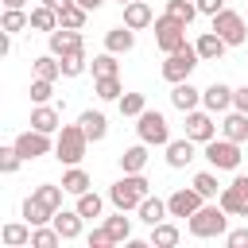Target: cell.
I'll return each instance as SVG.
<instances>
[{
  "instance_id": "cell-47",
  "label": "cell",
  "mask_w": 248,
  "mask_h": 248,
  "mask_svg": "<svg viewBox=\"0 0 248 248\" xmlns=\"http://www.w3.org/2000/svg\"><path fill=\"white\" fill-rule=\"evenodd\" d=\"M225 244H229V248H248V229H232V232L225 236Z\"/></svg>"
},
{
  "instance_id": "cell-27",
  "label": "cell",
  "mask_w": 248,
  "mask_h": 248,
  "mask_svg": "<svg viewBox=\"0 0 248 248\" xmlns=\"http://www.w3.org/2000/svg\"><path fill=\"white\" fill-rule=\"evenodd\" d=\"M178 225H170V221H159V225H151V244L155 248H174L178 244Z\"/></svg>"
},
{
  "instance_id": "cell-3",
  "label": "cell",
  "mask_w": 248,
  "mask_h": 248,
  "mask_svg": "<svg viewBox=\"0 0 248 248\" xmlns=\"http://www.w3.org/2000/svg\"><path fill=\"white\" fill-rule=\"evenodd\" d=\"M225 225H229V213L221 209V202H217V205H202L198 213H190V236H198V240L221 236Z\"/></svg>"
},
{
  "instance_id": "cell-33",
  "label": "cell",
  "mask_w": 248,
  "mask_h": 248,
  "mask_svg": "<svg viewBox=\"0 0 248 248\" xmlns=\"http://www.w3.org/2000/svg\"><path fill=\"white\" fill-rule=\"evenodd\" d=\"M163 16H170V19H178V23H194V16H198V4H190V0H167V12Z\"/></svg>"
},
{
  "instance_id": "cell-2",
  "label": "cell",
  "mask_w": 248,
  "mask_h": 248,
  "mask_svg": "<svg viewBox=\"0 0 248 248\" xmlns=\"http://www.w3.org/2000/svg\"><path fill=\"white\" fill-rule=\"evenodd\" d=\"M147 178H143V170H136V174H124L116 186H108V202L116 205V209H140V202L147 198Z\"/></svg>"
},
{
  "instance_id": "cell-7",
  "label": "cell",
  "mask_w": 248,
  "mask_h": 248,
  "mask_svg": "<svg viewBox=\"0 0 248 248\" xmlns=\"http://www.w3.org/2000/svg\"><path fill=\"white\" fill-rule=\"evenodd\" d=\"M205 159H209L217 170H236V167H240V143L229 140V136H225V140L213 136V140L205 143Z\"/></svg>"
},
{
  "instance_id": "cell-36",
  "label": "cell",
  "mask_w": 248,
  "mask_h": 248,
  "mask_svg": "<svg viewBox=\"0 0 248 248\" xmlns=\"http://www.w3.org/2000/svg\"><path fill=\"white\" fill-rule=\"evenodd\" d=\"M101 209H105V202H101L93 190L78 194V213H81V217H89V221H93V217H101Z\"/></svg>"
},
{
  "instance_id": "cell-8",
  "label": "cell",
  "mask_w": 248,
  "mask_h": 248,
  "mask_svg": "<svg viewBox=\"0 0 248 248\" xmlns=\"http://www.w3.org/2000/svg\"><path fill=\"white\" fill-rule=\"evenodd\" d=\"M217 202H221V209H225L229 217H248V178L236 174V178L217 194Z\"/></svg>"
},
{
  "instance_id": "cell-51",
  "label": "cell",
  "mask_w": 248,
  "mask_h": 248,
  "mask_svg": "<svg viewBox=\"0 0 248 248\" xmlns=\"http://www.w3.org/2000/svg\"><path fill=\"white\" fill-rule=\"evenodd\" d=\"M78 4H81V8H89V12H97V8L105 4V0H78Z\"/></svg>"
},
{
  "instance_id": "cell-20",
  "label": "cell",
  "mask_w": 248,
  "mask_h": 248,
  "mask_svg": "<svg viewBox=\"0 0 248 248\" xmlns=\"http://www.w3.org/2000/svg\"><path fill=\"white\" fill-rule=\"evenodd\" d=\"M31 232H35V225H27V221H12V225L0 229V240H4L8 248H23V244H31Z\"/></svg>"
},
{
  "instance_id": "cell-40",
  "label": "cell",
  "mask_w": 248,
  "mask_h": 248,
  "mask_svg": "<svg viewBox=\"0 0 248 248\" xmlns=\"http://www.w3.org/2000/svg\"><path fill=\"white\" fill-rule=\"evenodd\" d=\"M112 74H116V54H112V50L97 54V58H93V78H112Z\"/></svg>"
},
{
  "instance_id": "cell-29",
  "label": "cell",
  "mask_w": 248,
  "mask_h": 248,
  "mask_svg": "<svg viewBox=\"0 0 248 248\" xmlns=\"http://www.w3.org/2000/svg\"><path fill=\"white\" fill-rule=\"evenodd\" d=\"M31 194H35L43 205H50V209L58 213V209H62V194H66V186H54V182H39Z\"/></svg>"
},
{
  "instance_id": "cell-44",
  "label": "cell",
  "mask_w": 248,
  "mask_h": 248,
  "mask_svg": "<svg viewBox=\"0 0 248 248\" xmlns=\"http://www.w3.org/2000/svg\"><path fill=\"white\" fill-rule=\"evenodd\" d=\"M58 62H62V74H66V78H78V74L85 70V50H81V54H66V58H58Z\"/></svg>"
},
{
  "instance_id": "cell-31",
  "label": "cell",
  "mask_w": 248,
  "mask_h": 248,
  "mask_svg": "<svg viewBox=\"0 0 248 248\" xmlns=\"http://www.w3.org/2000/svg\"><path fill=\"white\" fill-rule=\"evenodd\" d=\"M105 229H108L112 244H124V240H132V221L124 217V209H120L116 217H105Z\"/></svg>"
},
{
  "instance_id": "cell-35",
  "label": "cell",
  "mask_w": 248,
  "mask_h": 248,
  "mask_svg": "<svg viewBox=\"0 0 248 248\" xmlns=\"http://www.w3.org/2000/svg\"><path fill=\"white\" fill-rule=\"evenodd\" d=\"M62 186H66V194H74V198H78V194H85V190H89V174H85L81 167H70V170L62 174Z\"/></svg>"
},
{
  "instance_id": "cell-42",
  "label": "cell",
  "mask_w": 248,
  "mask_h": 248,
  "mask_svg": "<svg viewBox=\"0 0 248 248\" xmlns=\"http://www.w3.org/2000/svg\"><path fill=\"white\" fill-rule=\"evenodd\" d=\"M19 163H23V155L16 151V143H12V147H0V170H4V174H16Z\"/></svg>"
},
{
  "instance_id": "cell-32",
  "label": "cell",
  "mask_w": 248,
  "mask_h": 248,
  "mask_svg": "<svg viewBox=\"0 0 248 248\" xmlns=\"http://www.w3.org/2000/svg\"><path fill=\"white\" fill-rule=\"evenodd\" d=\"M31 27H35V31H58V12L46 8V4L31 8Z\"/></svg>"
},
{
  "instance_id": "cell-39",
  "label": "cell",
  "mask_w": 248,
  "mask_h": 248,
  "mask_svg": "<svg viewBox=\"0 0 248 248\" xmlns=\"http://www.w3.org/2000/svg\"><path fill=\"white\" fill-rule=\"evenodd\" d=\"M58 240H62L58 229H43V225H35V232H31V248H54Z\"/></svg>"
},
{
  "instance_id": "cell-45",
  "label": "cell",
  "mask_w": 248,
  "mask_h": 248,
  "mask_svg": "<svg viewBox=\"0 0 248 248\" xmlns=\"http://www.w3.org/2000/svg\"><path fill=\"white\" fill-rule=\"evenodd\" d=\"M50 93H54V89H50V78H35V81H31V101H35V105H46Z\"/></svg>"
},
{
  "instance_id": "cell-46",
  "label": "cell",
  "mask_w": 248,
  "mask_h": 248,
  "mask_svg": "<svg viewBox=\"0 0 248 248\" xmlns=\"http://www.w3.org/2000/svg\"><path fill=\"white\" fill-rule=\"evenodd\" d=\"M108 244H112V236H108V229H105V225L89 232V248H108Z\"/></svg>"
},
{
  "instance_id": "cell-19",
  "label": "cell",
  "mask_w": 248,
  "mask_h": 248,
  "mask_svg": "<svg viewBox=\"0 0 248 248\" xmlns=\"http://www.w3.org/2000/svg\"><path fill=\"white\" fill-rule=\"evenodd\" d=\"M194 46H198V54H202V62H217V58L225 54V46H229V43H225V39H221V35H217V31L209 27V31H205V35H202V39H198Z\"/></svg>"
},
{
  "instance_id": "cell-10",
  "label": "cell",
  "mask_w": 248,
  "mask_h": 248,
  "mask_svg": "<svg viewBox=\"0 0 248 248\" xmlns=\"http://www.w3.org/2000/svg\"><path fill=\"white\" fill-rule=\"evenodd\" d=\"M186 136L194 140V143H209L213 136H217V124H213V112L205 108V112H198V108H190L186 112Z\"/></svg>"
},
{
  "instance_id": "cell-22",
  "label": "cell",
  "mask_w": 248,
  "mask_h": 248,
  "mask_svg": "<svg viewBox=\"0 0 248 248\" xmlns=\"http://www.w3.org/2000/svg\"><path fill=\"white\" fill-rule=\"evenodd\" d=\"M31 128H39V132H58L62 124H58V108L54 105H39V108H31Z\"/></svg>"
},
{
  "instance_id": "cell-49",
  "label": "cell",
  "mask_w": 248,
  "mask_h": 248,
  "mask_svg": "<svg viewBox=\"0 0 248 248\" xmlns=\"http://www.w3.org/2000/svg\"><path fill=\"white\" fill-rule=\"evenodd\" d=\"M198 4V12H205V16H217L221 8H225V0H194Z\"/></svg>"
},
{
  "instance_id": "cell-38",
  "label": "cell",
  "mask_w": 248,
  "mask_h": 248,
  "mask_svg": "<svg viewBox=\"0 0 248 248\" xmlns=\"http://www.w3.org/2000/svg\"><path fill=\"white\" fill-rule=\"evenodd\" d=\"M93 93H97L101 101H120V81H116V74H112V78H97Z\"/></svg>"
},
{
  "instance_id": "cell-28",
  "label": "cell",
  "mask_w": 248,
  "mask_h": 248,
  "mask_svg": "<svg viewBox=\"0 0 248 248\" xmlns=\"http://www.w3.org/2000/svg\"><path fill=\"white\" fill-rule=\"evenodd\" d=\"M85 16H89V8H81V4L74 0V4H66V8L58 12V27H74V31H81V27H85Z\"/></svg>"
},
{
  "instance_id": "cell-5",
  "label": "cell",
  "mask_w": 248,
  "mask_h": 248,
  "mask_svg": "<svg viewBox=\"0 0 248 248\" xmlns=\"http://www.w3.org/2000/svg\"><path fill=\"white\" fill-rule=\"evenodd\" d=\"M136 132H140V140H143L147 147H167V143H170V128H167V116H163V112L143 108V112L136 116Z\"/></svg>"
},
{
  "instance_id": "cell-24",
  "label": "cell",
  "mask_w": 248,
  "mask_h": 248,
  "mask_svg": "<svg viewBox=\"0 0 248 248\" xmlns=\"http://www.w3.org/2000/svg\"><path fill=\"white\" fill-rule=\"evenodd\" d=\"M124 23H128L132 31L147 27V23H151V8H147V0H132V4H124Z\"/></svg>"
},
{
  "instance_id": "cell-15",
  "label": "cell",
  "mask_w": 248,
  "mask_h": 248,
  "mask_svg": "<svg viewBox=\"0 0 248 248\" xmlns=\"http://www.w3.org/2000/svg\"><path fill=\"white\" fill-rule=\"evenodd\" d=\"M170 105H174L178 112H190V108L202 105V89H194L190 78H186V81H174V89H170Z\"/></svg>"
},
{
  "instance_id": "cell-41",
  "label": "cell",
  "mask_w": 248,
  "mask_h": 248,
  "mask_svg": "<svg viewBox=\"0 0 248 248\" xmlns=\"http://www.w3.org/2000/svg\"><path fill=\"white\" fill-rule=\"evenodd\" d=\"M143 108H147L143 93H120V112H124V116H140Z\"/></svg>"
},
{
  "instance_id": "cell-16",
  "label": "cell",
  "mask_w": 248,
  "mask_h": 248,
  "mask_svg": "<svg viewBox=\"0 0 248 248\" xmlns=\"http://www.w3.org/2000/svg\"><path fill=\"white\" fill-rule=\"evenodd\" d=\"M190 163H194V140H190V136L170 140V143H167V167L182 170V167H190Z\"/></svg>"
},
{
  "instance_id": "cell-21",
  "label": "cell",
  "mask_w": 248,
  "mask_h": 248,
  "mask_svg": "<svg viewBox=\"0 0 248 248\" xmlns=\"http://www.w3.org/2000/svg\"><path fill=\"white\" fill-rule=\"evenodd\" d=\"M54 229L62 232V240L81 236V213H78V209H58V213H54Z\"/></svg>"
},
{
  "instance_id": "cell-30",
  "label": "cell",
  "mask_w": 248,
  "mask_h": 248,
  "mask_svg": "<svg viewBox=\"0 0 248 248\" xmlns=\"http://www.w3.org/2000/svg\"><path fill=\"white\" fill-rule=\"evenodd\" d=\"M167 213H170V209H167V202H159V198H151V194L140 202V221H147V225H159Z\"/></svg>"
},
{
  "instance_id": "cell-53",
  "label": "cell",
  "mask_w": 248,
  "mask_h": 248,
  "mask_svg": "<svg viewBox=\"0 0 248 248\" xmlns=\"http://www.w3.org/2000/svg\"><path fill=\"white\" fill-rule=\"evenodd\" d=\"M120 4H132V0H120Z\"/></svg>"
},
{
  "instance_id": "cell-37",
  "label": "cell",
  "mask_w": 248,
  "mask_h": 248,
  "mask_svg": "<svg viewBox=\"0 0 248 248\" xmlns=\"http://www.w3.org/2000/svg\"><path fill=\"white\" fill-rule=\"evenodd\" d=\"M62 74V62H58V54H43V58H35V78H58Z\"/></svg>"
},
{
  "instance_id": "cell-6",
  "label": "cell",
  "mask_w": 248,
  "mask_h": 248,
  "mask_svg": "<svg viewBox=\"0 0 248 248\" xmlns=\"http://www.w3.org/2000/svg\"><path fill=\"white\" fill-rule=\"evenodd\" d=\"M213 31L229 43V46H240L244 39H248V27H244V16L240 12H232V8H221L217 16H213Z\"/></svg>"
},
{
  "instance_id": "cell-11",
  "label": "cell",
  "mask_w": 248,
  "mask_h": 248,
  "mask_svg": "<svg viewBox=\"0 0 248 248\" xmlns=\"http://www.w3.org/2000/svg\"><path fill=\"white\" fill-rule=\"evenodd\" d=\"M16 151H19L23 159H39V155H46V151H50V136H46V132H39V128H27V132H19V136H16Z\"/></svg>"
},
{
  "instance_id": "cell-50",
  "label": "cell",
  "mask_w": 248,
  "mask_h": 248,
  "mask_svg": "<svg viewBox=\"0 0 248 248\" xmlns=\"http://www.w3.org/2000/svg\"><path fill=\"white\" fill-rule=\"evenodd\" d=\"M43 4H46V8H54V12H62V8H66V4H74V0H43Z\"/></svg>"
},
{
  "instance_id": "cell-43",
  "label": "cell",
  "mask_w": 248,
  "mask_h": 248,
  "mask_svg": "<svg viewBox=\"0 0 248 248\" xmlns=\"http://www.w3.org/2000/svg\"><path fill=\"white\" fill-rule=\"evenodd\" d=\"M194 190L209 202V198H217V178H213L209 170H202V174H194Z\"/></svg>"
},
{
  "instance_id": "cell-52",
  "label": "cell",
  "mask_w": 248,
  "mask_h": 248,
  "mask_svg": "<svg viewBox=\"0 0 248 248\" xmlns=\"http://www.w3.org/2000/svg\"><path fill=\"white\" fill-rule=\"evenodd\" d=\"M27 0H4V8H23Z\"/></svg>"
},
{
  "instance_id": "cell-48",
  "label": "cell",
  "mask_w": 248,
  "mask_h": 248,
  "mask_svg": "<svg viewBox=\"0 0 248 248\" xmlns=\"http://www.w3.org/2000/svg\"><path fill=\"white\" fill-rule=\"evenodd\" d=\"M232 108H240V112H248V85H240V89H232Z\"/></svg>"
},
{
  "instance_id": "cell-34",
  "label": "cell",
  "mask_w": 248,
  "mask_h": 248,
  "mask_svg": "<svg viewBox=\"0 0 248 248\" xmlns=\"http://www.w3.org/2000/svg\"><path fill=\"white\" fill-rule=\"evenodd\" d=\"M0 27H4L8 35H16V31L31 27V12H23V8H8V12H4V19H0Z\"/></svg>"
},
{
  "instance_id": "cell-12",
  "label": "cell",
  "mask_w": 248,
  "mask_h": 248,
  "mask_svg": "<svg viewBox=\"0 0 248 248\" xmlns=\"http://www.w3.org/2000/svg\"><path fill=\"white\" fill-rule=\"evenodd\" d=\"M81 50H85V43H81V35H78L74 27H58V31H50V54L66 58V54H81Z\"/></svg>"
},
{
  "instance_id": "cell-17",
  "label": "cell",
  "mask_w": 248,
  "mask_h": 248,
  "mask_svg": "<svg viewBox=\"0 0 248 248\" xmlns=\"http://www.w3.org/2000/svg\"><path fill=\"white\" fill-rule=\"evenodd\" d=\"M136 46V31L124 23V27H112V31H105V50H112V54H128Z\"/></svg>"
},
{
  "instance_id": "cell-1",
  "label": "cell",
  "mask_w": 248,
  "mask_h": 248,
  "mask_svg": "<svg viewBox=\"0 0 248 248\" xmlns=\"http://www.w3.org/2000/svg\"><path fill=\"white\" fill-rule=\"evenodd\" d=\"M85 147H89V136L81 132V124H62L58 128V140H54V159L58 163L78 167L85 159Z\"/></svg>"
},
{
  "instance_id": "cell-23",
  "label": "cell",
  "mask_w": 248,
  "mask_h": 248,
  "mask_svg": "<svg viewBox=\"0 0 248 248\" xmlns=\"http://www.w3.org/2000/svg\"><path fill=\"white\" fill-rule=\"evenodd\" d=\"M221 132H225L229 140H236V143H244V140H248V112H240V108H232V112L225 116V124H221Z\"/></svg>"
},
{
  "instance_id": "cell-13",
  "label": "cell",
  "mask_w": 248,
  "mask_h": 248,
  "mask_svg": "<svg viewBox=\"0 0 248 248\" xmlns=\"http://www.w3.org/2000/svg\"><path fill=\"white\" fill-rule=\"evenodd\" d=\"M202 194L190 186V190H174L170 198H167V209H170V217H190V213H198L202 209Z\"/></svg>"
},
{
  "instance_id": "cell-18",
  "label": "cell",
  "mask_w": 248,
  "mask_h": 248,
  "mask_svg": "<svg viewBox=\"0 0 248 248\" xmlns=\"http://www.w3.org/2000/svg\"><path fill=\"white\" fill-rule=\"evenodd\" d=\"M78 124H81V132L89 136V143H101V140L108 136V120H105L101 112H93V108H85V112L78 116Z\"/></svg>"
},
{
  "instance_id": "cell-9",
  "label": "cell",
  "mask_w": 248,
  "mask_h": 248,
  "mask_svg": "<svg viewBox=\"0 0 248 248\" xmlns=\"http://www.w3.org/2000/svg\"><path fill=\"white\" fill-rule=\"evenodd\" d=\"M155 43H159V50H178V46H186V23H178V19H170V16H159L155 19Z\"/></svg>"
},
{
  "instance_id": "cell-26",
  "label": "cell",
  "mask_w": 248,
  "mask_h": 248,
  "mask_svg": "<svg viewBox=\"0 0 248 248\" xmlns=\"http://www.w3.org/2000/svg\"><path fill=\"white\" fill-rule=\"evenodd\" d=\"M120 167H124V174H136V170H143V167H147V143L140 140L136 147H128V151L120 155Z\"/></svg>"
},
{
  "instance_id": "cell-25",
  "label": "cell",
  "mask_w": 248,
  "mask_h": 248,
  "mask_svg": "<svg viewBox=\"0 0 248 248\" xmlns=\"http://www.w3.org/2000/svg\"><path fill=\"white\" fill-rule=\"evenodd\" d=\"M23 221H27V225H46V221H54V209L43 205V202L31 194V198L23 202Z\"/></svg>"
},
{
  "instance_id": "cell-4",
  "label": "cell",
  "mask_w": 248,
  "mask_h": 248,
  "mask_svg": "<svg viewBox=\"0 0 248 248\" xmlns=\"http://www.w3.org/2000/svg\"><path fill=\"white\" fill-rule=\"evenodd\" d=\"M202 62V54H198V46H178V50H170L167 54V62H163V78L174 85V81H186L190 74H194V66Z\"/></svg>"
},
{
  "instance_id": "cell-14",
  "label": "cell",
  "mask_w": 248,
  "mask_h": 248,
  "mask_svg": "<svg viewBox=\"0 0 248 248\" xmlns=\"http://www.w3.org/2000/svg\"><path fill=\"white\" fill-rule=\"evenodd\" d=\"M202 105H205L209 112H229V108H232V89H229L225 81H213L209 89H202Z\"/></svg>"
}]
</instances>
